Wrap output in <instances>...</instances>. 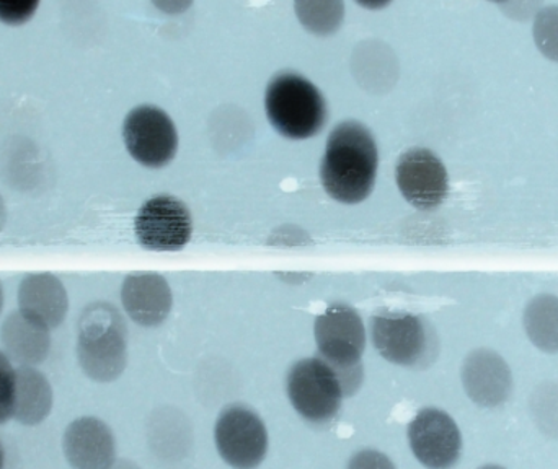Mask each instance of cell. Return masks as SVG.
Returning <instances> with one entry per match:
<instances>
[{"label":"cell","instance_id":"6da1fadb","mask_svg":"<svg viewBox=\"0 0 558 469\" xmlns=\"http://www.w3.org/2000/svg\"><path fill=\"white\" fill-rule=\"evenodd\" d=\"M377 162L376 143L367 127L356 121L338 124L328 136L322 185L337 201L357 205L373 192Z\"/></svg>","mask_w":558,"mask_h":469},{"label":"cell","instance_id":"7a4b0ae2","mask_svg":"<svg viewBox=\"0 0 558 469\" xmlns=\"http://www.w3.org/2000/svg\"><path fill=\"white\" fill-rule=\"evenodd\" d=\"M77 360L88 379L110 383L128 362V330L113 305L95 301L82 311L77 324Z\"/></svg>","mask_w":558,"mask_h":469},{"label":"cell","instance_id":"3957f363","mask_svg":"<svg viewBox=\"0 0 558 469\" xmlns=\"http://www.w3.org/2000/svg\"><path fill=\"white\" fill-rule=\"evenodd\" d=\"M318 357L340 377L344 396L360 388L361 357L366 347V330L360 313L350 305L333 304L315 320Z\"/></svg>","mask_w":558,"mask_h":469},{"label":"cell","instance_id":"277c9868","mask_svg":"<svg viewBox=\"0 0 558 469\" xmlns=\"http://www.w3.org/2000/svg\"><path fill=\"white\" fill-rule=\"evenodd\" d=\"M265 108L271 126L288 139L314 137L327 121V104L318 88L291 72L279 74L268 85Z\"/></svg>","mask_w":558,"mask_h":469},{"label":"cell","instance_id":"5b68a950","mask_svg":"<svg viewBox=\"0 0 558 469\" xmlns=\"http://www.w3.org/2000/svg\"><path fill=\"white\" fill-rule=\"evenodd\" d=\"M292 408L312 424H325L338 415L344 390L340 377L320 357L302 359L288 373Z\"/></svg>","mask_w":558,"mask_h":469},{"label":"cell","instance_id":"8992f818","mask_svg":"<svg viewBox=\"0 0 558 469\" xmlns=\"http://www.w3.org/2000/svg\"><path fill=\"white\" fill-rule=\"evenodd\" d=\"M373 343L380 356L400 367H418L436 356V334L425 318L410 313H379L371 320Z\"/></svg>","mask_w":558,"mask_h":469},{"label":"cell","instance_id":"52a82bcc","mask_svg":"<svg viewBox=\"0 0 558 469\" xmlns=\"http://www.w3.org/2000/svg\"><path fill=\"white\" fill-rule=\"evenodd\" d=\"M123 139L130 156L149 169H162L179 149L175 124L156 107L134 108L124 120Z\"/></svg>","mask_w":558,"mask_h":469},{"label":"cell","instance_id":"ba28073f","mask_svg":"<svg viewBox=\"0 0 558 469\" xmlns=\"http://www.w3.org/2000/svg\"><path fill=\"white\" fill-rule=\"evenodd\" d=\"M215 441L222 460L235 469H255L267 457V428L244 406H231L219 416Z\"/></svg>","mask_w":558,"mask_h":469},{"label":"cell","instance_id":"9c48e42d","mask_svg":"<svg viewBox=\"0 0 558 469\" xmlns=\"http://www.w3.org/2000/svg\"><path fill=\"white\" fill-rule=\"evenodd\" d=\"M409 442L416 460L428 469H451L461 458V431L441 409L420 411L409 424Z\"/></svg>","mask_w":558,"mask_h":469},{"label":"cell","instance_id":"30bf717a","mask_svg":"<svg viewBox=\"0 0 558 469\" xmlns=\"http://www.w3.org/2000/svg\"><path fill=\"white\" fill-rule=\"evenodd\" d=\"M134 232L140 245L150 251H177L192 238V215L179 199L157 196L140 209Z\"/></svg>","mask_w":558,"mask_h":469},{"label":"cell","instance_id":"8fae6325","mask_svg":"<svg viewBox=\"0 0 558 469\" xmlns=\"http://www.w3.org/2000/svg\"><path fill=\"white\" fill-rule=\"evenodd\" d=\"M396 180L403 198L422 211L438 208L449 195L448 170L428 149L416 147L402 153Z\"/></svg>","mask_w":558,"mask_h":469},{"label":"cell","instance_id":"7c38bea8","mask_svg":"<svg viewBox=\"0 0 558 469\" xmlns=\"http://www.w3.org/2000/svg\"><path fill=\"white\" fill-rule=\"evenodd\" d=\"M461 377L469 398L482 408H498L513 393L510 366L492 349L472 350L462 363Z\"/></svg>","mask_w":558,"mask_h":469},{"label":"cell","instance_id":"4fadbf2b","mask_svg":"<svg viewBox=\"0 0 558 469\" xmlns=\"http://www.w3.org/2000/svg\"><path fill=\"white\" fill-rule=\"evenodd\" d=\"M62 452L72 469H111L117 464L113 432L100 419L88 416L68 425Z\"/></svg>","mask_w":558,"mask_h":469},{"label":"cell","instance_id":"5bb4252c","mask_svg":"<svg viewBox=\"0 0 558 469\" xmlns=\"http://www.w3.org/2000/svg\"><path fill=\"white\" fill-rule=\"evenodd\" d=\"M121 301L134 323L156 328L169 317L172 292L162 275L133 274L124 279Z\"/></svg>","mask_w":558,"mask_h":469},{"label":"cell","instance_id":"9a60e30c","mask_svg":"<svg viewBox=\"0 0 558 469\" xmlns=\"http://www.w3.org/2000/svg\"><path fill=\"white\" fill-rule=\"evenodd\" d=\"M19 311L49 331L61 326L68 317L69 295L56 275L29 274L20 282Z\"/></svg>","mask_w":558,"mask_h":469},{"label":"cell","instance_id":"2e32d148","mask_svg":"<svg viewBox=\"0 0 558 469\" xmlns=\"http://www.w3.org/2000/svg\"><path fill=\"white\" fill-rule=\"evenodd\" d=\"M0 343L16 367H36L45 362L51 349V331L22 311H13L0 328Z\"/></svg>","mask_w":558,"mask_h":469},{"label":"cell","instance_id":"e0dca14e","mask_svg":"<svg viewBox=\"0 0 558 469\" xmlns=\"http://www.w3.org/2000/svg\"><path fill=\"white\" fill-rule=\"evenodd\" d=\"M52 403L54 393L45 373L36 367H16L12 419L26 428L39 425L51 415Z\"/></svg>","mask_w":558,"mask_h":469},{"label":"cell","instance_id":"ac0fdd59","mask_svg":"<svg viewBox=\"0 0 558 469\" xmlns=\"http://www.w3.org/2000/svg\"><path fill=\"white\" fill-rule=\"evenodd\" d=\"M524 330L531 343L546 354H558V297L541 294L524 308Z\"/></svg>","mask_w":558,"mask_h":469},{"label":"cell","instance_id":"d6986e66","mask_svg":"<svg viewBox=\"0 0 558 469\" xmlns=\"http://www.w3.org/2000/svg\"><path fill=\"white\" fill-rule=\"evenodd\" d=\"M533 36L544 58L558 62V5L544 7L537 12Z\"/></svg>","mask_w":558,"mask_h":469},{"label":"cell","instance_id":"ffe728a7","mask_svg":"<svg viewBox=\"0 0 558 469\" xmlns=\"http://www.w3.org/2000/svg\"><path fill=\"white\" fill-rule=\"evenodd\" d=\"M15 372L12 360L0 349V425L12 419L15 399Z\"/></svg>","mask_w":558,"mask_h":469},{"label":"cell","instance_id":"44dd1931","mask_svg":"<svg viewBox=\"0 0 558 469\" xmlns=\"http://www.w3.org/2000/svg\"><path fill=\"white\" fill-rule=\"evenodd\" d=\"M39 3L36 0H12L0 2V22L7 25H22L32 18Z\"/></svg>","mask_w":558,"mask_h":469},{"label":"cell","instance_id":"7402d4cb","mask_svg":"<svg viewBox=\"0 0 558 469\" xmlns=\"http://www.w3.org/2000/svg\"><path fill=\"white\" fill-rule=\"evenodd\" d=\"M348 469H397L389 457L376 451L357 452L348 465Z\"/></svg>","mask_w":558,"mask_h":469},{"label":"cell","instance_id":"603a6c76","mask_svg":"<svg viewBox=\"0 0 558 469\" xmlns=\"http://www.w3.org/2000/svg\"><path fill=\"white\" fill-rule=\"evenodd\" d=\"M111 469H141V468L137 467V465H134L133 461L121 460V461H117V464H114L113 467H111Z\"/></svg>","mask_w":558,"mask_h":469},{"label":"cell","instance_id":"cb8c5ba5","mask_svg":"<svg viewBox=\"0 0 558 469\" xmlns=\"http://www.w3.org/2000/svg\"><path fill=\"white\" fill-rule=\"evenodd\" d=\"M7 221V209L5 205H3L2 196H0V231H2L3 225H5Z\"/></svg>","mask_w":558,"mask_h":469},{"label":"cell","instance_id":"d4e9b609","mask_svg":"<svg viewBox=\"0 0 558 469\" xmlns=\"http://www.w3.org/2000/svg\"><path fill=\"white\" fill-rule=\"evenodd\" d=\"M3 464H5V454H3L2 444H0V469H3Z\"/></svg>","mask_w":558,"mask_h":469},{"label":"cell","instance_id":"484cf974","mask_svg":"<svg viewBox=\"0 0 558 469\" xmlns=\"http://www.w3.org/2000/svg\"><path fill=\"white\" fill-rule=\"evenodd\" d=\"M2 308H3V288H2V284H0V313H2Z\"/></svg>","mask_w":558,"mask_h":469},{"label":"cell","instance_id":"4316f807","mask_svg":"<svg viewBox=\"0 0 558 469\" xmlns=\"http://www.w3.org/2000/svg\"><path fill=\"white\" fill-rule=\"evenodd\" d=\"M478 469H507V468L498 467V465H485V467H482Z\"/></svg>","mask_w":558,"mask_h":469}]
</instances>
